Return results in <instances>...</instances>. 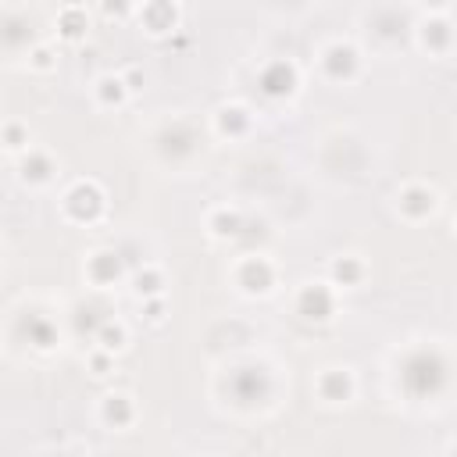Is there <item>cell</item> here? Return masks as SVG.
Returning <instances> with one entry per match:
<instances>
[{
  "mask_svg": "<svg viewBox=\"0 0 457 457\" xmlns=\"http://www.w3.org/2000/svg\"><path fill=\"white\" fill-rule=\"evenodd\" d=\"M136 290H140V293H154V290H158V276H140V279H136Z\"/></svg>",
  "mask_w": 457,
  "mask_h": 457,
  "instance_id": "obj_19",
  "label": "cell"
},
{
  "mask_svg": "<svg viewBox=\"0 0 457 457\" xmlns=\"http://www.w3.org/2000/svg\"><path fill=\"white\" fill-rule=\"evenodd\" d=\"M215 232H222V236H232V232H239V215H222L215 218Z\"/></svg>",
  "mask_w": 457,
  "mask_h": 457,
  "instance_id": "obj_14",
  "label": "cell"
},
{
  "mask_svg": "<svg viewBox=\"0 0 457 457\" xmlns=\"http://www.w3.org/2000/svg\"><path fill=\"white\" fill-rule=\"evenodd\" d=\"M232 393H236L243 404H250V400L264 397V393H268V379H264V372H261V368H243V372L232 379Z\"/></svg>",
  "mask_w": 457,
  "mask_h": 457,
  "instance_id": "obj_3",
  "label": "cell"
},
{
  "mask_svg": "<svg viewBox=\"0 0 457 457\" xmlns=\"http://www.w3.org/2000/svg\"><path fill=\"white\" fill-rule=\"evenodd\" d=\"M36 65H50V54L47 50H36Z\"/></svg>",
  "mask_w": 457,
  "mask_h": 457,
  "instance_id": "obj_22",
  "label": "cell"
},
{
  "mask_svg": "<svg viewBox=\"0 0 457 457\" xmlns=\"http://www.w3.org/2000/svg\"><path fill=\"white\" fill-rule=\"evenodd\" d=\"M100 340H104V347L118 350V347H121V329H111V325H104V329H100Z\"/></svg>",
  "mask_w": 457,
  "mask_h": 457,
  "instance_id": "obj_18",
  "label": "cell"
},
{
  "mask_svg": "<svg viewBox=\"0 0 457 457\" xmlns=\"http://www.w3.org/2000/svg\"><path fill=\"white\" fill-rule=\"evenodd\" d=\"M243 286L264 293L271 286V268L264 261H247V264H243Z\"/></svg>",
  "mask_w": 457,
  "mask_h": 457,
  "instance_id": "obj_6",
  "label": "cell"
},
{
  "mask_svg": "<svg viewBox=\"0 0 457 457\" xmlns=\"http://www.w3.org/2000/svg\"><path fill=\"white\" fill-rule=\"evenodd\" d=\"M68 211H72V218H93L100 211V193L93 186H75L68 193Z\"/></svg>",
  "mask_w": 457,
  "mask_h": 457,
  "instance_id": "obj_5",
  "label": "cell"
},
{
  "mask_svg": "<svg viewBox=\"0 0 457 457\" xmlns=\"http://www.w3.org/2000/svg\"><path fill=\"white\" fill-rule=\"evenodd\" d=\"M447 379V364L440 354H429V350H418L407 357L404 364V386L411 393H418V397H425V393H436Z\"/></svg>",
  "mask_w": 457,
  "mask_h": 457,
  "instance_id": "obj_1",
  "label": "cell"
},
{
  "mask_svg": "<svg viewBox=\"0 0 457 457\" xmlns=\"http://www.w3.org/2000/svg\"><path fill=\"white\" fill-rule=\"evenodd\" d=\"M47 158H33V161H25L22 165V172H25V179H47Z\"/></svg>",
  "mask_w": 457,
  "mask_h": 457,
  "instance_id": "obj_15",
  "label": "cell"
},
{
  "mask_svg": "<svg viewBox=\"0 0 457 457\" xmlns=\"http://www.w3.org/2000/svg\"><path fill=\"white\" fill-rule=\"evenodd\" d=\"M118 268H121V264H118L114 254H97V257H93V276H97L100 283L114 279V276H118Z\"/></svg>",
  "mask_w": 457,
  "mask_h": 457,
  "instance_id": "obj_12",
  "label": "cell"
},
{
  "mask_svg": "<svg viewBox=\"0 0 457 457\" xmlns=\"http://www.w3.org/2000/svg\"><path fill=\"white\" fill-rule=\"evenodd\" d=\"M25 332H29V340H33L36 347H50L54 343V329L47 325V322H40V318H29V325H25Z\"/></svg>",
  "mask_w": 457,
  "mask_h": 457,
  "instance_id": "obj_11",
  "label": "cell"
},
{
  "mask_svg": "<svg viewBox=\"0 0 457 457\" xmlns=\"http://www.w3.org/2000/svg\"><path fill=\"white\" fill-rule=\"evenodd\" d=\"M222 129H225V133H229V129H232V133H239V129H243V111H239V107L222 111Z\"/></svg>",
  "mask_w": 457,
  "mask_h": 457,
  "instance_id": "obj_17",
  "label": "cell"
},
{
  "mask_svg": "<svg viewBox=\"0 0 457 457\" xmlns=\"http://www.w3.org/2000/svg\"><path fill=\"white\" fill-rule=\"evenodd\" d=\"M4 140H8V147H22V129H18V126H11V129L4 133Z\"/></svg>",
  "mask_w": 457,
  "mask_h": 457,
  "instance_id": "obj_21",
  "label": "cell"
},
{
  "mask_svg": "<svg viewBox=\"0 0 457 457\" xmlns=\"http://www.w3.org/2000/svg\"><path fill=\"white\" fill-rule=\"evenodd\" d=\"M322 389H325V397H329V400H343L347 393H350V379H347L343 372H332V375H325Z\"/></svg>",
  "mask_w": 457,
  "mask_h": 457,
  "instance_id": "obj_10",
  "label": "cell"
},
{
  "mask_svg": "<svg viewBox=\"0 0 457 457\" xmlns=\"http://www.w3.org/2000/svg\"><path fill=\"white\" fill-rule=\"evenodd\" d=\"M293 82H297V75H293V68L286 65V61H276V65H268L261 72V86H264L268 97H286L293 89Z\"/></svg>",
  "mask_w": 457,
  "mask_h": 457,
  "instance_id": "obj_2",
  "label": "cell"
},
{
  "mask_svg": "<svg viewBox=\"0 0 457 457\" xmlns=\"http://www.w3.org/2000/svg\"><path fill=\"white\" fill-rule=\"evenodd\" d=\"M300 315L304 318H315V322H322V318H329L332 315V297H329V290L325 286H308L300 293Z\"/></svg>",
  "mask_w": 457,
  "mask_h": 457,
  "instance_id": "obj_4",
  "label": "cell"
},
{
  "mask_svg": "<svg viewBox=\"0 0 457 457\" xmlns=\"http://www.w3.org/2000/svg\"><path fill=\"white\" fill-rule=\"evenodd\" d=\"M104 418L114 421V425H126V421L133 418L129 400H126V397H107V400H104Z\"/></svg>",
  "mask_w": 457,
  "mask_h": 457,
  "instance_id": "obj_9",
  "label": "cell"
},
{
  "mask_svg": "<svg viewBox=\"0 0 457 457\" xmlns=\"http://www.w3.org/2000/svg\"><path fill=\"white\" fill-rule=\"evenodd\" d=\"M65 25H68V29H65L68 36H75L79 29H82V25H79V15H75V11H65Z\"/></svg>",
  "mask_w": 457,
  "mask_h": 457,
  "instance_id": "obj_20",
  "label": "cell"
},
{
  "mask_svg": "<svg viewBox=\"0 0 457 457\" xmlns=\"http://www.w3.org/2000/svg\"><path fill=\"white\" fill-rule=\"evenodd\" d=\"M118 97H121V79H104V82H100V100L111 104V100H118Z\"/></svg>",
  "mask_w": 457,
  "mask_h": 457,
  "instance_id": "obj_16",
  "label": "cell"
},
{
  "mask_svg": "<svg viewBox=\"0 0 457 457\" xmlns=\"http://www.w3.org/2000/svg\"><path fill=\"white\" fill-rule=\"evenodd\" d=\"M400 207L407 211V215L421 218V215H429V211H433V193L429 190H407L404 200H400Z\"/></svg>",
  "mask_w": 457,
  "mask_h": 457,
  "instance_id": "obj_8",
  "label": "cell"
},
{
  "mask_svg": "<svg viewBox=\"0 0 457 457\" xmlns=\"http://www.w3.org/2000/svg\"><path fill=\"white\" fill-rule=\"evenodd\" d=\"M325 68H329V75H336V79L354 72V50L350 47H332L329 57H325Z\"/></svg>",
  "mask_w": 457,
  "mask_h": 457,
  "instance_id": "obj_7",
  "label": "cell"
},
{
  "mask_svg": "<svg viewBox=\"0 0 457 457\" xmlns=\"http://www.w3.org/2000/svg\"><path fill=\"white\" fill-rule=\"evenodd\" d=\"M332 276H336L340 283H347V286H350V283H357L361 268H357V264H354L350 257H343V261H336V268H332Z\"/></svg>",
  "mask_w": 457,
  "mask_h": 457,
  "instance_id": "obj_13",
  "label": "cell"
}]
</instances>
